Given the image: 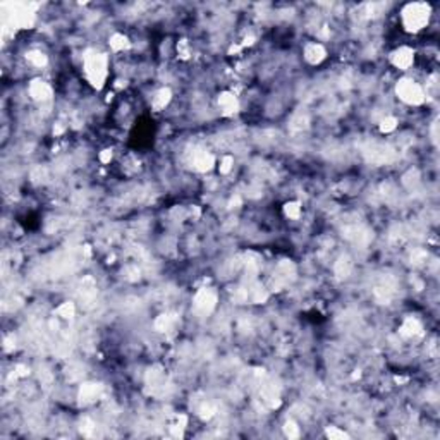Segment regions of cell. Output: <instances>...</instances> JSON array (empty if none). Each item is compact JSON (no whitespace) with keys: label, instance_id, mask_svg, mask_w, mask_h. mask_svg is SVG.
Segmentation results:
<instances>
[{"label":"cell","instance_id":"obj_1","mask_svg":"<svg viewBox=\"0 0 440 440\" xmlns=\"http://www.w3.org/2000/svg\"><path fill=\"white\" fill-rule=\"evenodd\" d=\"M432 7L425 2H413L407 3L401 12V19H403V26L409 33H416V31L427 28L430 23Z\"/></svg>","mask_w":440,"mask_h":440},{"label":"cell","instance_id":"obj_2","mask_svg":"<svg viewBox=\"0 0 440 440\" xmlns=\"http://www.w3.org/2000/svg\"><path fill=\"white\" fill-rule=\"evenodd\" d=\"M84 74L91 86L100 90L107 79V55L100 52H88L84 55Z\"/></svg>","mask_w":440,"mask_h":440},{"label":"cell","instance_id":"obj_3","mask_svg":"<svg viewBox=\"0 0 440 440\" xmlns=\"http://www.w3.org/2000/svg\"><path fill=\"white\" fill-rule=\"evenodd\" d=\"M396 93L407 105H421L425 102L423 88L413 79H406V77L401 79L396 86Z\"/></svg>","mask_w":440,"mask_h":440},{"label":"cell","instance_id":"obj_4","mask_svg":"<svg viewBox=\"0 0 440 440\" xmlns=\"http://www.w3.org/2000/svg\"><path fill=\"white\" fill-rule=\"evenodd\" d=\"M193 306H194V311H196L200 317H207V315H210L212 311L215 310V306H217V293H215L214 289H210V287H203V289L198 291L196 296H194Z\"/></svg>","mask_w":440,"mask_h":440},{"label":"cell","instance_id":"obj_5","mask_svg":"<svg viewBox=\"0 0 440 440\" xmlns=\"http://www.w3.org/2000/svg\"><path fill=\"white\" fill-rule=\"evenodd\" d=\"M365 157H367V160L371 162V164L382 165V164H385V162L392 160V158H394V151H392V148H389L387 145L373 143L370 148H367V150H365Z\"/></svg>","mask_w":440,"mask_h":440},{"label":"cell","instance_id":"obj_6","mask_svg":"<svg viewBox=\"0 0 440 440\" xmlns=\"http://www.w3.org/2000/svg\"><path fill=\"white\" fill-rule=\"evenodd\" d=\"M102 396V385L100 384H83L79 389V403L83 406H90V404L97 403Z\"/></svg>","mask_w":440,"mask_h":440},{"label":"cell","instance_id":"obj_7","mask_svg":"<svg viewBox=\"0 0 440 440\" xmlns=\"http://www.w3.org/2000/svg\"><path fill=\"white\" fill-rule=\"evenodd\" d=\"M390 60H392L394 66L399 67V69H407V67H411L414 62V52L411 50L409 47H401L392 52Z\"/></svg>","mask_w":440,"mask_h":440},{"label":"cell","instance_id":"obj_8","mask_svg":"<svg viewBox=\"0 0 440 440\" xmlns=\"http://www.w3.org/2000/svg\"><path fill=\"white\" fill-rule=\"evenodd\" d=\"M30 95L33 100L37 102H47L52 97V88L48 86L45 81L41 79H33L30 84Z\"/></svg>","mask_w":440,"mask_h":440},{"label":"cell","instance_id":"obj_9","mask_svg":"<svg viewBox=\"0 0 440 440\" xmlns=\"http://www.w3.org/2000/svg\"><path fill=\"white\" fill-rule=\"evenodd\" d=\"M214 165H215V158L212 153H208V151H205V150L194 151L193 167L198 170V172H208Z\"/></svg>","mask_w":440,"mask_h":440},{"label":"cell","instance_id":"obj_10","mask_svg":"<svg viewBox=\"0 0 440 440\" xmlns=\"http://www.w3.org/2000/svg\"><path fill=\"white\" fill-rule=\"evenodd\" d=\"M399 333L404 337V339H414V337H418V335L423 333V325L420 324V320L409 317V318L404 320L403 325H401Z\"/></svg>","mask_w":440,"mask_h":440},{"label":"cell","instance_id":"obj_11","mask_svg":"<svg viewBox=\"0 0 440 440\" xmlns=\"http://www.w3.org/2000/svg\"><path fill=\"white\" fill-rule=\"evenodd\" d=\"M147 384L148 387H151V394H158L160 390H164L165 385V377H164V371L162 368L155 367L150 368L147 373Z\"/></svg>","mask_w":440,"mask_h":440},{"label":"cell","instance_id":"obj_12","mask_svg":"<svg viewBox=\"0 0 440 440\" xmlns=\"http://www.w3.org/2000/svg\"><path fill=\"white\" fill-rule=\"evenodd\" d=\"M219 107H220L222 115H234V113L237 112L239 104H237V98L234 97L232 93L223 91V93L219 95Z\"/></svg>","mask_w":440,"mask_h":440},{"label":"cell","instance_id":"obj_13","mask_svg":"<svg viewBox=\"0 0 440 440\" xmlns=\"http://www.w3.org/2000/svg\"><path fill=\"white\" fill-rule=\"evenodd\" d=\"M325 55H327V52H325V48L322 47L320 43H311L304 48V59H306V62L311 64V66L320 64L322 60L325 59Z\"/></svg>","mask_w":440,"mask_h":440},{"label":"cell","instance_id":"obj_14","mask_svg":"<svg viewBox=\"0 0 440 440\" xmlns=\"http://www.w3.org/2000/svg\"><path fill=\"white\" fill-rule=\"evenodd\" d=\"M170 98H172V93H170L169 88H160V90L155 93L153 100H151V105H153L155 110H162L169 105Z\"/></svg>","mask_w":440,"mask_h":440},{"label":"cell","instance_id":"obj_15","mask_svg":"<svg viewBox=\"0 0 440 440\" xmlns=\"http://www.w3.org/2000/svg\"><path fill=\"white\" fill-rule=\"evenodd\" d=\"M333 270H335V275L339 277V279H347L351 272H353V263H351V260L347 257H340L339 260H337Z\"/></svg>","mask_w":440,"mask_h":440},{"label":"cell","instance_id":"obj_16","mask_svg":"<svg viewBox=\"0 0 440 440\" xmlns=\"http://www.w3.org/2000/svg\"><path fill=\"white\" fill-rule=\"evenodd\" d=\"M176 325V318L172 315H160V317L155 320V329L158 332H170Z\"/></svg>","mask_w":440,"mask_h":440},{"label":"cell","instance_id":"obj_17","mask_svg":"<svg viewBox=\"0 0 440 440\" xmlns=\"http://www.w3.org/2000/svg\"><path fill=\"white\" fill-rule=\"evenodd\" d=\"M127 47H129V40H127L124 35L115 33L112 38H110V48H112L113 52H122V50H126Z\"/></svg>","mask_w":440,"mask_h":440},{"label":"cell","instance_id":"obj_18","mask_svg":"<svg viewBox=\"0 0 440 440\" xmlns=\"http://www.w3.org/2000/svg\"><path fill=\"white\" fill-rule=\"evenodd\" d=\"M26 57H28V60H30V62L33 64L35 67H45V66H47V62H48L47 55H45L43 52H40V50L30 52V54H28Z\"/></svg>","mask_w":440,"mask_h":440},{"label":"cell","instance_id":"obj_19","mask_svg":"<svg viewBox=\"0 0 440 440\" xmlns=\"http://www.w3.org/2000/svg\"><path fill=\"white\" fill-rule=\"evenodd\" d=\"M74 311H76V308H74L73 303H62L59 308H57V315H59L60 318H73L74 317Z\"/></svg>","mask_w":440,"mask_h":440},{"label":"cell","instance_id":"obj_20","mask_svg":"<svg viewBox=\"0 0 440 440\" xmlns=\"http://www.w3.org/2000/svg\"><path fill=\"white\" fill-rule=\"evenodd\" d=\"M284 214L287 215L289 219H297L301 215V207L299 203H296V201H291V203H286L284 205Z\"/></svg>","mask_w":440,"mask_h":440},{"label":"cell","instance_id":"obj_21","mask_svg":"<svg viewBox=\"0 0 440 440\" xmlns=\"http://www.w3.org/2000/svg\"><path fill=\"white\" fill-rule=\"evenodd\" d=\"M325 435H327L329 439L332 440H344V439H349V435L346 434L344 430H339L337 427H329L327 430H325Z\"/></svg>","mask_w":440,"mask_h":440},{"label":"cell","instance_id":"obj_22","mask_svg":"<svg viewBox=\"0 0 440 440\" xmlns=\"http://www.w3.org/2000/svg\"><path fill=\"white\" fill-rule=\"evenodd\" d=\"M397 127V119L396 117H385L384 120L380 122V131L382 133H392V131H396Z\"/></svg>","mask_w":440,"mask_h":440},{"label":"cell","instance_id":"obj_23","mask_svg":"<svg viewBox=\"0 0 440 440\" xmlns=\"http://www.w3.org/2000/svg\"><path fill=\"white\" fill-rule=\"evenodd\" d=\"M284 434L289 439H297L299 437V427L294 421H286V425H284Z\"/></svg>","mask_w":440,"mask_h":440},{"label":"cell","instance_id":"obj_24","mask_svg":"<svg viewBox=\"0 0 440 440\" xmlns=\"http://www.w3.org/2000/svg\"><path fill=\"white\" fill-rule=\"evenodd\" d=\"M198 413H200V416L203 418V420H210V418L215 414V406L212 403H203L200 409H198Z\"/></svg>","mask_w":440,"mask_h":440},{"label":"cell","instance_id":"obj_25","mask_svg":"<svg viewBox=\"0 0 440 440\" xmlns=\"http://www.w3.org/2000/svg\"><path fill=\"white\" fill-rule=\"evenodd\" d=\"M308 126V117L306 115H296L291 122V129L293 131H301Z\"/></svg>","mask_w":440,"mask_h":440},{"label":"cell","instance_id":"obj_26","mask_svg":"<svg viewBox=\"0 0 440 440\" xmlns=\"http://www.w3.org/2000/svg\"><path fill=\"white\" fill-rule=\"evenodd\" d=\"M79 430H81V434H83V435H86V437H90V435L93 434V430H95V425H93V421H90V420H88V418H84V420L81 421V427H79Z\"/></svg>","mask_w":440,"mask_h":440},{"label":"cell","instance_id":"obj_27","mask_svg":"<svg viewBox=\"0 0 440 440\" xmlns=\"http://www.w3.org/2000/svg\"><path fill=\"white\" fill-rule=\"evenodd\" d=\"M427 258H428V255L425 253V251H421V250L414 251V253L411 255V261H413L414 265H421L423 261H427Z\"/></svg>","mask_w":440,"mask_h":440},{"label":"cell","instance_id":"obj_28","mask_svg":"<svg viewBox=\"0 0 440 440\" xmlns=\"http://www.w3.org/2000/svg\"><path fill=\"white\" fill-rule=\"evenodd\" d=\"M232 164H234L232 157H223L222 162H220V172H222V174L230 172V169H232Z\"/></svg>","mask_w":440,"mask_h":440},{"label":"cell","instance_id":"obj_29","mask_svg":"<svg viewBox=\"0 0 440 440\" xmlns=\"http://www.w3.org/2000/svg\"><path fill=\"white\" fill-rule=\"evenodd\" d=\"M177 50H179V54H181V57H183V59H187V55H189V50H187V43L186 41H181L179 43V47H177Z\"/></svg>","mask_w":440,"mask_h":440},{"label":"cell","instance_id":"obj_30","mask_svg":"<svg viewBox=\"0 0 440 440\" xmlns=\"http://www.w3.org/2000/svg\"><path fill=\"white\" fill-rule=\"evenodd\" d=\"M100 160L104 162V164H109V162L112 160V150H104V151H102Z\"/></svg>","mask_w":440,"mask_h":440}]
</instances>
